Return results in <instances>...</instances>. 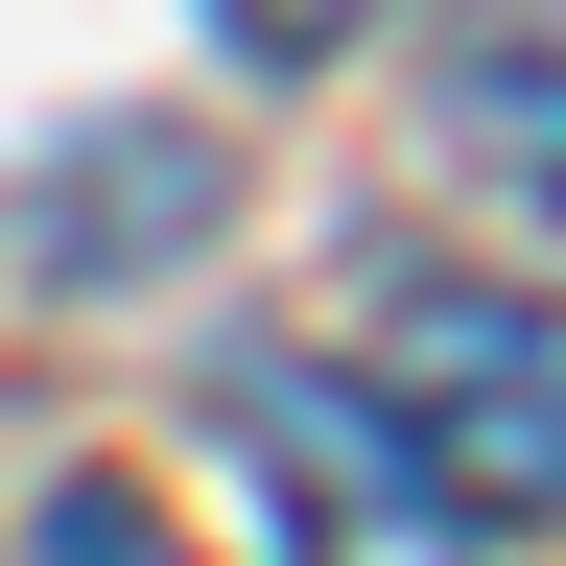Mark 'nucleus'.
Returning a JSON list of instances; mask_svg holds the SVG:
<instances>
[{
    "label": "nucleus",
    "instance_id": "nucleus-1",
    "mask_svg": "<svg viewBox=\"0 0 566 566\" xmlns=\"http://www.w3.org/2000/svg\"><path fill=\"white\" fill-rule=\"evenodd\" d=\"M331 378L378 401L401 449L472 495V520H566V307H543V283L401 260V283H378V331H354Z\"/></svg>",
    "mask_w": 566,
    "mask_h": 566
},
{
    "label": "nucleus",
    "instance_id": "nucleus-2",
    "mask_svg": "<svg viewBox=\"0 0 566 566\" xmlns=\"http://www.w3.org/2000/svg\"><path fill=\"white\" fill-rule=\"evenodd\" d=\"M212 424L260 449V495H283V566H472V495L424 472L401 424L331 378V354H237V378H212Z\"/></svg>",
    "mask_w": 566,
    "mask_h": 566
},
{
    "label": "nucleus",
    "instance_id": "nucleus-5",
    "mask_svg": "<svg viewBox=\"0 0 566 566\" xmlns=\"http://www.w3.org/2000/svg\"><path fill=\"white\" fill-rule=\"evenodd\" d=\"M24 566H189V520H166L142 472H48V495H24Z\"/></svg>",
    "mask_w": 566,
    "mask_h": 566
},
{
    "label": "nucleus",
    "instance_id": "nucleus-6",
    "mask_svg": "<svg viewBox=\"0 0 566 566\" xmlns=\"http://www.w3.org/2000/svg\"><path fill=\"white\" fill-rule=\"evenodd\" d=\"M212 24H237V48H260V71H331V48H354V24H378V0H212Z\"/></svg>",
    "mask_w": 566,
    "mask_h": 566
},
{
    "label": "nucleus",
    "instance_id": "nucleus-4",
    "mask_svg": "<svg viewBox=\"0 0 566 566\" xmlns=\"http://www.w3.org/2000/svg\"><path fill=\"white\" fill-rule=\"evenodd\" d=\"M449 166L520 189V212H566V24H495V48L449 71Z\"/></svg>",
    "mask_w": 566,
    "mask_h": 566
},
{
    "label": "nucleus",
    "instance_id": "nucleus-3",
    "mask_svg": "<svg viewBox=\"0 0 566 566\" xmlns=\"http://www.w3.org/2000/svg\"><path fill=\"white\" fill-rule=\"evenodd\" d=\"M212 212H237V166L166 142V118H118V142L48 166V283H71V307H95V283H166V237H212Z\"/></svg>",
    "mask_w": 566,
    "mask_h": 566
}]
</instances>
